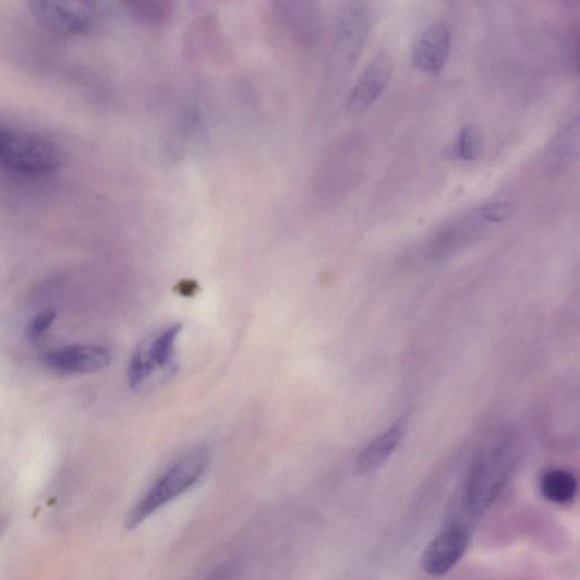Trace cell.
I'll list each match as a JSON object with an SVG mask.
<instances>
[{
  "instance_id": "cell-5",
  "label": "cell",
  "mask_w": 580,
  "mask_h": 580,
  "mask_svg": "<svg viewBox=\"0 0 580 580\" xmlns=\"http://www.w3.org/2000/svg\"><path fill=\"white\" fill-rule=\"evenodd\" d=\"M181 331L182 326L173 324L140 343L129 367V382L133 389L147 386L157 371L169 372L173 367Z\"/></svg>"
},
{
  "instance_id": "cell-13",
  "label": "cell",
  "mask_w": 580,
  "mask_h": 580,
  "mask_svg": "<svg viewBox=\"0 0 580 580\" xmlns=\"http://www.w3.org/2000/svg\"><path fill=\"white\" fill-rule=\"evenodd\" d=\"M542 497L555 505H570L578 491V482L575 475L566 470H551L543 474L540 481Z\"/></svg>"
},
{
  "instance_id": "cell-14",
  "label": "cell",
  "mask_w": 580,
  "mask_h": 580,
  "mask_svg": "<svg viewBox=\"0 0 580 580\" xmlns=\"http://www.w3.org/2000/svg\"><path fill=\"white\" fill-rule=\"evenodd\" d=\"M484 149V136L479 126H463L458 135L456 155L466 162L478 160Z\"/></svg>"
},
{
  "instance_id": "cell-7",
  "label": "cell",
  "mask_w": 580,
  "mask_h": 580,
  "mask_svg": "<svg viewBox=\"0 0 580 580\" xmlns=\"http://www.w3.org/2000/svg\"><path fill=\"white\" fill-rule=\"evenodd\" d=\"M471 541L466 525L452 524L435 536L423 551L421 567L425 573L440 577L449 572L466 555Z\"/></svg>"
},
{
  "instance_id": "cell-16",
  "label": "cell",
  "mask_w": 580,
  "mask_h": 580,
  "mask_svg": "<svg viewBox=\"0 0 580 580\" xmlns=\"http://www.w3.org/2000/svg\"><path fill=\"white\" fill-rule=\"evenodd\" d=\"M57 314L52 310L43 311L38 314L26 329V337L32 340L40 338L52 325Z\"/></svg>"
},
{
  "instance_id": "cell-1",
  "label": "cell",
  "mask_w": 580,
  "mask_h": 580,
  "mask_svg": "<svg viewBox=\"0 0 580 580\" xmlns=\"http://www.w3.org/2000/svg\"><path fill=\"white\" fill-rule=\"evenodd\" d=\"M210 462V450L195 446L183 454L145 492L126 518V527L134 529L158 510L178 499L205 475Z\"/></svg>"
},
{
  "instance_id": "cell-12",
  "label": "cell",
  "mask_w": 580,
  "mask_h": 580,
  "mask_svg": "<svg viewBox=\"0 0 580 580\" xmlns=\"http://www.w3.org/2000/svg\"><path fill=\"white\" fill-rule=\"evenodd\" d=\"M404 428V421L401 419L380 434L379 437L372 440L357 459V473L359 475H368L383 468L399 446Z\"/></svg>"
},
{
  "instance_id": "cell-17",
  "label": "cell",
  "mask_w": 580,
  "mask_h": 580,
  "mask_svg": "<svg viewBox=\"0 0 580 580\" xmlns=\"http://www.w3.org/2000/svg\"><path fill=\"white\" fill-rule=\"evenodd\" d=\"M8 529V520L4 517H0V536H2Z\"/></svg>"
},
{
  "instance_id": "cell-15",
  "label": "cell",
  "mask_w": 580,
  "mask_h": 580,
  "mask_svg": "<svg viewBox=\"0 0 580 580\" xmlns=\"http://www.w3.org/2000/svg\"><path fill=\"white\" fill-rule=\"evenodd\" d=\"M131 13L142 24L160 26L171 16L172 4L166 2L136 3L131 5Z\"/></svg>"
},
{
  "instance_id": "cell-3",
  "label": "cell",
  "mask_w": 580,
  "mask_h": 580,
  "mask_svg": "<svg viewBox=\"0 0 580 580\" xmlns=\"http://www.w3.org/2000/svg\"><path fill=\"white\" fill-rule=\"evenodd\" d=\"M0 164L21 172L45 173L64 164V153L46 137L0 128Z\"/></svg>"
},
{
  "instance_id": "cell-6",
  "label": "cell",
  "mask_w": 580,
  "mask_h": 580,
  "mask_svg": "<svg viewBox=\"0 0 580 580\" xmlns=\"http://www.w3.org/2000/svg\"><path fill=\"white\" fill-rule=\"evenodd\" d=\"M38 20L61 35H82L92 31L98 20L93 3L85 2H35L32 4Z\"/></svg>"
},
{
  "instance_id": "cell-8",
  "label": "cell",
  "mask_w": 580,
  "mask_h": 580,
  "mask_svg": "<svg viewBox=\"0 0 580 580\" xmlns=\"http://www.w3.org/2000/svg\"><path fill=\"white\" fill-rule=\"evenodd\" d=\"M394 72L392 57L387 51L376 53L360 76L348 98L346 113L359 118L378 100L387 89Z\"/></svg>"
},
{
  "instance_id": "cell-2",
  "label": "cell",
  "mask_w": 580,
  "mask_h": 580,
  "mask_svg": "<svg viewBox=\"0 0 580 580\" xmlns=\"http://www.w3.org/2000/svg\"><path fill=\"white\" fill-rule=\"evenodd\" d=\"M515 458L516 445L510 435H502L483 449L467 484L466 509L470 516H479L496 500L508 481Z\"/></svg>"
},
{
  "instance_id": "cell-10",
  "label": "cell",
  "mask_w": 580,
  "mask_h": 580,
  "mask_svg": "<svg viewBox=\"0 0 580 580\" xmlns=\"http://www.w3.org/2000/svg\"><path fill=\"white\" fill-rule=\"evenodd\" d=\"M370 16L362 3H352L341 13L337 25V43L345 60L352 64L358 60L368 35Z\"/></svg>"
},
{
  "instance_id": "cell-4",
  "label": "cell",
  "mask_w": 580,
  "mask_h": 580,
  "mask_svg": "<svg viewBox=\"0 0 580 580\" xmlns=\"http://www.w3.org/2000/svg\"><path fill=\"white\" fill-rule=\"evenodd\" d=\"M507 203H491L451 221L435 234L432 251L435 255H447L469 245L487 233V230L503 223L511 216Z\"/></svg>"
},
{
  "instance_id": "cell-9",
  "label": "cell",
  "mask_w": 580,
  "mask_h": 580,
  "mask_svg": "<svg viewBox=\"0 0 580 580\" xmlns=\"http://www.w3.org/2000/svg\"><path fill=\"white\" fill-rule=\"evenodd\" d=\"M450 47V34L444 23L427 25L413 48L414 68L424 74L439 75L448 62Z\"/></svg>"
},
{
  "instance_id": "cell-11",
  "label": "cell",
  "mask_w": 580,
  "mask_h": 580,
  "mask_svg": "<svg viewBox=\"0 0 580 580\" xmlns=\"http://www.w3.org/2000/svg\"><path fill=\"white\" fill-rule=\"evenodd\" d=\"M45 362L56 371L88 374L107 367L110 354L99 346H71L48 353Z\"/></svg>"
}]
</instances>
